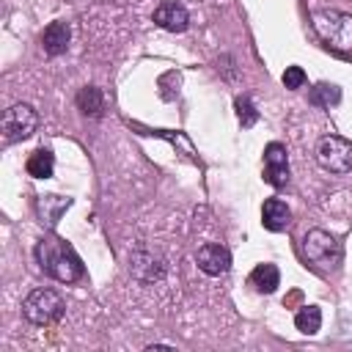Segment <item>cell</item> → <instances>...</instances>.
Returning a JSON list of instances; mask_svg holds the SVG:
<instances>
[{"label":"cell","mask_w":352,"mask_h":352,"mask_svg":"<svg viewBox=\"0 0 352 352\" xmlns=\"http://www.w3.org/2000/svg\"><path fill=\"white\" fill-rule=\"evenodd\" d=\"M36 258L41 272H47L50 278L60 280V283H72L77 278H82V261L80 256L58 236H44L36 245Z\"/></svg>","instance_id":"cell-1"},{"label":"cell","mask_w":352,"mask_h":352,"mask_svg":"<svg viewBox=\"0 0 352 352\" xmlns=\"http://www.w3.org/2000/svg\"><path fill=\"white\" fill-rule=\"evenodd\" d=\"M314 22V30L316 36L338 50V52H352V14H344V11H336V8H322L311 16Z\"/></svg>","instance_id":"cell-2"},{"label":"cell","mask_w":352,"mask_h":352,"mask_svg":"<svg viewBox=\"0 0 352 352\" xmlns=\"http://www.w3.org/2000/svg\"><path fill=\"white\" fill-rule=\"evenodd\" d=\"M63 308L66 305H63L60 294L52 289H33L22 302V314L33 324H52L55 319H60Z\"/></svg>","instance_id":"cell-3"},{"label":"cell","mask_w":352,"mask_h":352,"mask_svg":"<svg viewBox=\"0 0 352 352\" xmlns=\"http://www.w3.org/2000/svg\"><path fill=\"white\" fill-rule=\"evenodd\" d=\"M316 162L330 173H349L352 170V143L338 135H327L316 146Z\"/></svg>","instance_id":"cell-4"},{"label":"cell","mask_w":352,"mask_h":352,"mask_svg":"<svg viewBox=\"0 0 352 352\" xmlns=\"http://www.w3.org/2000/svg\"><path fill=\"white\" fill-rule=\"evenodd\" d=\"M38 126V116L30 104L19 102V104H11L6 113H3V138L6 143H16V140H25L36 132Z\"/></svg>","instance_id":"cell-5"},{"label":"cell","mask_w":352,"mask_h":352,"mask_svg":"<svg viewBox=\"0 0 352 352\" xmlns=\"http://www.w3.org/2000/svg\"><path fill=\"white\" fill-rule=\"evenodd\" d=\"M302 250L308 256V261L319 264V267H333L338 258H341V245L336 242L333 234L322 231V228H314L305 234L302 239Z\"/></svg>","instance_id":"cell-6"},{"label":"cell","mask_w":352,"mask_h":352,"mask_svg":"<svg viewBox=\"0 0 352 352\" xmlns=\"http://www.w3.org/2000/svg\"><path fill=\"white\" fill-rule=\"evenodd\" d=\"M264 182L272 187H283L289 182V157L283 143H267L264 148Z\"/></svg>","instance_id":"cell-7"},{"label":"cell","mask_w":352,"mask_h":352,"mask_svg":"<svg viewBox=\"0 0 352 352\" xmlns=\"http://www.w3.org/2000/svg\"><path fill=\"white\" fill-rule=\"evenodd\" d=\"M195 261H198V267H201L206 275H223V272H228V267H231V253H228V248L220 245V242H206V245L198 248Z\"/></svg>","instance_id":"cell-8"},{"label":"cell","mask_w":352,"mask_h":352,"mask_svg":"<svg viewBox=\"0 0 352 352\" xmlns=\"http://www.w3.org/2000/svg\"><path fill=\"white\" fill-rule=\"evenodd\" d=\"M154 22L162 28V30H170V33H182L187 25H190V14L182 3L176 0H162L157 8H154Z\"/></svg>","instance_id":"cell-9"},{"label":"cell","mask_w":352,"mask_h":352,"mask_svg":"<svg viewBox=\"0 0 352 352\" xmlns=\"http://www.w3.org/2000/svg\"><path fill=\"white\" fill-rule=\"evenodd\" d=\"M261 223L270 231H286L292 223V209L280 198H267L261 206Z\"/></svg>","instance_id":"cell-10"},{"label":"cell","mask_w":352,"mask_h":352,"mask_svg":"<svg viewBox=\"0 0 352 352\" xmlns=\"http://www.w3.org/2000/svg\"><path fill=\"white\" fill-rule=\"evenodd\" d=\"M69 38H72L69 25L58 19V22H50V25L44 28V33H41V47H44L47 55H60V52H66Z\"/></svg>","instance_id":"cell-11"},{"label":"cell","mask_w":352,"mask_h":352,"mask_svg":"<svg viewBox=\"0 0 352 352\" xmlns=\"http://www.w3.org/2000/svg\"><path fill=\"white\" fill-rule=\"evenodd\" d=\"M248 280H250V286H253L256 292L272 294V292L280 286V272H278L275 264H258V267H253V272H250Z\"/></svg>","instance_id":"cell-12"},{"label":"cell","mask_w":352,"mask_h":352,"mask_svg":"<svg viewBox=\"0 0 352 352\" xmlns=\"http://www.w3.org/2000/svg\"><path fill=\"white\" fill-rule=\"evenodd\" d=\"M25 168H28V173H30L33 179H50L52 170H55V157H52L50 148H36V151L28 157Z\"/></svg>","instance_id":"cell-13"},{"label":"cell","mask_w":352,"mask_h":352,"mask_svg":"<svg viewBox=\"0 0 352 352\" xmlns=\"http://www.w3.org/2000/svg\"><path fill=\"white\" fill-rule=\"evenodd\" d=\"M77 107H80L85 116H99L102 107H104V96H102V91H99L96 85H85V88H80V94H77Z\"/></svg>","instance_id":"cell-14"},{"label":"cell","mask_w":352,"mask_h":352,"mask_svg":"<svg viewBox=\"0 0 352 352\" xmlns=\"http://www.w3.org/2000/svg\"><path fill=\"white\" fill-rule=\"evenodd\" d=\"M294 324H297V330H300V333L314 336V333L322 327V311H319L316 305H305V308H300V311H297Z\"/></svg>","instance_id":"cell-15"},{"label":"cell","mask_w":352,"mask_h":352,"mask_svg":"<svg viewBox=\"0 0 352 352\" xmlns=\"http://www.w3.org/2000/svg\"><path fill=\"white\" fill-rule=\"evenodd\" d=\"M314 104H319V107H330V104H338L341 102V91H338V85H330V82H319V85H314L311 88V96H308Z\"/></svg>","instance_id":"cell-16"},{"label":"cell","mask_w":352,"mask_h":352,"mask_svg":"<svg viewBox=\"0 0 352 352\" xmlns=\"http://www.w3.org/2000/svg\"><path fill=\"white\" fill-rule=\"evenodd\" d=\"M236 116H239L242 126H253V124L258 121V113H256V107L250 104V96H239V99H236Z\"/></svg>","instance_id":"cell-17"},{"label":"cell","mask_w":352,"mask_h":352,"mask_svg":"<svg viewBox=\"0 0 352 352\" xmlns=\"http://www.w3.org/2000/svg\"><path fill=\"white\" fill-rule=\"evenodd\" d=\"M283 85L286 88H302L305 85V72L300 69V66H286V72H283Z\"/></svg>","instance_id":"cell-18"}]
</instances>
